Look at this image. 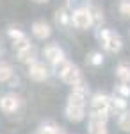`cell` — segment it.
Here are the masks:
<instances>
[{
	"mask_svg": "<svg viewBox=\"0 0 130 134\" xmlns=\"http://www.w3.org/2000/svg\"><path fill=\"white\" fill-rule=\"evenodd\" d=\"M55 72H57V75L61 77L62 82L70 84V86L80 82V81H84V79H82V73H80V70H79V66H75L73 63L66 61V59L55 66Z\"/></svg>",
	"mask_w": 130,
	"mask_h": 134,
	"instance_id": "1",
	"label": "cell"
},
{
	"mask_svg": "<svg viewBox=\"0 0 130 134\" xmlns=\"http://www.w3.org/2000/svg\"><path fill=\"white\" fill-rule=\"evenodd\" d=\"M98 40L103 45V48L107 52H112V54H118V52L123 48V40L118 32L110 31V29H102L98 31Z\"/></svg>",
	"mask_w": 130,
	"mask_h": 134,
	"instance_id": "2",
	"label": "cell"
},
{
	"mask_svg": "<svg viewBox=\"0 0 130 134\" xmlns=\"http://www.w3.org/2000/svg\"><path fill=\"white\" fill-rule=\"evenodd\" d=\"M71 23H73L77 29H80V31L91 29V27L94 25V21H93L89 7L86 5V7H77V9L71 11Z\"/></svg>",
	"mask_w": 130,
	"mask_h": 134,
	"instance_id": "3",
	"label": "cell"
},
{
	"mask_svg": "<svg viewBox=\"0 0 130 134\" xmlns=\"http://www.w3.org/2000/svg\"><path fill=\"white\" fill-rule=\"evenodd\" d=\"M109 113H89V134H107Z\"/></svg>",
	"mask_w": 130,
	"mask_h": 134,
	"instance_id": "4",
	"label": "cell"
},
{
	"mask_svg": "<svg viewBox=\"0 0 130 134\" xmlns=\"http://www.w3.org/2000/svg\"><path fill=\"white\" fill-rule=\"evenodd\" d=\"M112 109L110 105V97L103 95V93H96L93 95L89 104V113H109Z\"/></svg>",
	"mask_w": 130,
	"mask_h": 134,
	"instance_id": "5",
	"label": "cell"
},
{
	"mask_svg": "<svg viewBox=\"0 0 130 134\" xmlns=\"http://www.w3.org/2000/svg\"><path fill=\"white\" fill-rule=\"evenodd\" d=\"M48 75H50V70H48V66L45 63L36 61V63H32V64H29V77L32 81L43 82V81L48 79Z\"/></svg>",
	"mask_w": 130,
	"mask_h": 134,
	"instance_id": "6",
	"label": "cell"
},
{
	"mask_svg": "<svg viewBox=\"0 0 130 134\" xmlns=\"http://www.w3.org/2000/svg\"><path fill=\"white\" fill-rule=\"evenodd\" d=\"M20 107V98L14 95V93H5L0 97V109L5 114H13L18 111Z\"/></svg>",
	"mask_w": 130,
	"mask_h": 134,
	"instance_id": "7",
	"label": "cell"
},
{
	"mask_svg": "<svg viewBox=\"0 0 130 134\" xmlns=\"http://www.w3.org/2000/svg\"><path fill=\"white\" fill-rule=\"evenodd\" d=\"M43 55H45V59L50 63V64H54V66H57L59 63L64 61V52H62V48H61L59 45H54V43L45 47Z\"/></svg>",
	"mask_w": 130,
	"mask_h": 134,
	"instance_id": "8",
	"label": "cell"
},
{
	"mask_svg": "<svg viewBox=\"0 0 130 134\" xmlns=\"http://www.w3.org/2000/svg\"><path fill=\"white\" fill-rule=\"evenodd\" d=\"M84 116H86V105L66 104V118L70 122H82Z\"/></svg>",
	"mask_w": 130,
	"mask_h": 134,
	"instance_id": "9",
	"label": "cell"
},
{
	"mask_svg": "<svg viewBox=\"0 0 130 134\" xmlns=\"http://www.w3.org/2000/svg\"><path fill=\"white\" fill-rule=\"evenodd\" d=\"M32 34L38 40H46V38H50L52 29H50V25L45 23V21H34L32 23Z\"/></svg>",
	"mask_w": 130,
	"mask_h": 134,
	"instance_id": "10",
	"label": "cell"
},
{
	"mask_svg": "<svg viewBox=\"0 0 130 134\" xmlns=\"http://www.w3.org/2000/svg\"><path fill=\"white\" fill-rule=\"evenodd\" d=\"M18 61L23 63V64H32V63H36V48L30 45L29 48H25V50L18 52Z\"/></svg>",
	"mask_w": 130,
	"mask_h": 134,
	"instance_id": "11",
	"label": "cell"
},
{
	"mask_svg": "<svg viewBox=\"0 0 130 134\" xmlns=\"http://www.w3.org/2000/svg\"><path fill=\"white\" fill-rule=\"evenodd\" d=\"M116 77L120 79L121 82H130V66L128 64H125V63H121L116 66Z\"/></svg>",
	"mask_w": 130,
	"mask_h": 134,
	"instance_id": "12",
	"label": "cell"
},
{
	"mask_svg": "<svg viewBox=\"0 0 130 134\" xmlns=\"http://www.w3.org/2000/svg\"><path fill=\"white\" fill-rule=\"evenodd\" d=\"M13 66L7 64V63H0V82H9L11 79H13Z\"/></svg>",
	"mask_w": 130,
	"mask_h": 134,
	"instance_id": "13",
	"label": "cell"
},
{
	"mask_svg": "<svg viewBox=\"0 0 130 134\" xmlns=\"http://www.w3.org/2000/svg\"><path fill=\"white\" fill-rule=\"evenodd\" d=\"M110 105H112V109L123 113V111H127V98L120 97V95H114V97H110Z\"/></svg>",
	"mask_w": 130,
	"mask_h": 134,
	"instance_id": "14",
	"label": "cell"
},
{
	"mask_svg": "<svg viewBox=\"0 0 130 134\" xmlns=\"http://www.w3.org/2000/svg\"><path fill=\"white\" fill-rule=\"evenodd\" d=\"M118 127L123 132H130V111H123L118 118Z\"/></svg>",
	"mask_w": 130,
	"mask_h": 134,
	"instance_id": "15",
	"label": "cell"
},
{
	"mask_svg": "<svg viewBox=\"0 0 130 134\" xmlns=\"http://www.w3.org/2000/svg\"><path fill=\"white\" fill-rule=\"evenodd\" d=\"M55 21L61 23L62 27H68L71 23V14H68L66 9H57V13H55Z\"/></svg>",
	"mask_w": 130,
	"mask_h": 134,
	"instance_id": "16",
	"label": "cell"
},
{
	"mask_svg": "<svg viewBox=\"0 0 130 134\" xmlns=\"http://www.w3.org/2000/svg\"><path fill=\"white\" fill-rule=\"evenodd\" d=\"M39 132H43V134H64L62 129L57 127L55 124H43L41 129H39Z\"/></svg>",
	"mask_w": 130,
	"mask_h": 134,
	"instance_id": "17",
	"label": "cell"
},
{
	"mask_svg": "<svg viewBox=\"0 0 130 134\" xmlns=\"http://www.w3.org/2000/svg\"><path fill=\"white\" fill-rule=\"evenodd\" d=\"M7 36L13 40V43H14V41H20V40H23V38H27L20 29H14V27H9V29H7Z\"/></svg>",
	"mask_w": 130,
	"mask_h": 134,
	"instance_id": "18",
	"label": "cell"
},
{
	"mask_svg": "<svg viewBox=\"0 0 130 134\" xmlns=\"http://www.w3.org/2000/svg\"><path fill=\"white\" fill-rule=\"evenodd\" d=\"M91 11V16H93V21H94V25H100L102 21H103V14H102V11L98 7H94V5H87Z\"/></svg>",
	"mask_w": 130,
	"mask_h": 134,
	"instance_id": "19",
	"label": "cell"
},
{
	"mask_svg": "<svg viewBox=\"0 0 130 134\" xmlns=\"http://www.w3.org/2000/svg\"><path fill=\"white\" fill-rule=\"evenodd\" d=\"M116 95L128 98V97H130V86L127 82H120L118 86H116Z\"/></svg>",
	"mask_w": 130,
	"mask_h": 134,
	"instance_id": "20",
	"label": "cell"
},
{
	"mask_svg": "<svg viewBox=\"0 0 130 134\" xmlns=\"http://www.w3.org/2000/svg\"><path fill=\"white\" fill-rule=\"evenodd\" d=\"M87 61H89L93 66H100L102 63H103V55H102L100 52H93V54H89Z\"/></svg>",
	"mask_w": 130,
	"mask_h": 134,
	"instance_id": "21",
	"label": "cell"
},
{
	"mask_svg": "<svg viewBox=\"0 0 130 134\" xmlns=\"http://www.w3.org/2000/svg\"><path fill=\"white\" fill-rule=\"evenodd\" d=\"M13 47H14V50H16V54H18V52L29 48L30 41H29V38H23V40H20V41H14V43H13Z\"/></svg>",
	"mask_w": 130,
	"mask_h": 134,
	"instance_id": "22",
	"label": "cell"
},
{
	"mask_svg": "<svg viewBox=\"0 0 130 134\" xmlns=\"http://www.w3.org/2000/svg\"><path fill=\"white\" fill-rule=\"evenodd\" d=\"M120 13L125 18H130V0H121L120 2Z\"/></svg>",
	"mask_w": 130,
	"mask_h": 134,
	"instance_id": "23",
	"label": "cell"
},
{
	"mask_svg": "<svg viewBox=\"0 0 130 134\" xmlns=\"http://www.w3.org/2000/svg\"><path fill=\"white\" fill-rule=\"evenodd\" d=\"M34 2H36V4H46L48 0H34Z\"/></svg>",
	"mask_w": 130,
	"mask_h": 134,
	"instance_id": "24",
	"label": "cell"
},
{
	"mask_svg": "<svg viewBox=\"0 0 130 134\" xmlns=\"http://www.w3.org/2000/svg\"><path fill=\"white\" fill-rule=\"evenodd\" d=\"M36 134H43V132H39V131H38V132H36Z\"/></svg>",
	"mask_w": 130,
	"mask_h": 134,
	"instance_id": "25",
	"label": "cell"
}]
</instances>
